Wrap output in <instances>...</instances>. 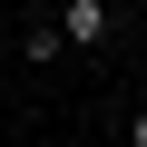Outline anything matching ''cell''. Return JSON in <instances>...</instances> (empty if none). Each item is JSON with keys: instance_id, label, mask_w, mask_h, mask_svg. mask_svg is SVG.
<instances>
[{"instance_id": "6da1fadb", "label": "cell", "mask_w": 147, "mask_h": 147, "mask_svg": "<svg viewBox=\"0 0 147 147\" xmlns=\"http://www.w3.org/2000/svg\"><path fill=\"white\" fill-rule=\"evenodd\" d=\"M59 39H108V0H69L59 10Z\"/></svg>"}, {"instance_id": "7a4b0ae2", "label": "cell", "mask_w": 147, "mask_h": 147, "mask_svg": "<svg viewBox=\"0 0 147 147\" xmlns=\"http://www.w3.org/2000/svg\"><path fill=\"white\" fill-rule=\"evenodd\" d=\"M127 147H147V108H137V118H127Z\"/></svg>"}]
</instances>
